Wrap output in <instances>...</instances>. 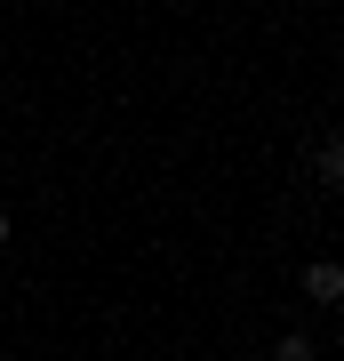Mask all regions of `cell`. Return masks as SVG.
<instances>
[{
    "mask_svg": "<svg viewBox=\"0 0 344 361\" xmlns=\"http://www.w3.org/2000/svg\"><path fill=\"white\" fill-rule=\"evenodd\" d=\"M0 249H8V209H0Z\"/></svg>",
    "mask_w": 344,
    "mask_h": 361,
    "instance_id": "4",
    "label": "cell"
},
{
    "mask_svg": "<svg viewBox=\"0 0 344 361\" xmlns=\"http://www.w3.org/2000/svg\"><path fill=\"white\" fill-rule=\"evenodd\" d=\"M312 177H320V193H344V129H329L312 145Z\"/></svg>",
    "mask_w": 344,
    "mask_h": 361,
    "instance_id": "1",
    "label": "cell"
},
{
    "mask_svg": "<svg viewBox=\"0 0 344 361\" xmlns=\"http://www.w3.org/2000/svg\"><path fill=\"white\" fill-rule=\"evenodd\" d=\"M272 361H320V345H312V337H305V329H288V337H281V345H272Z\"/></svg>",
    "mask_w": 344,
    "mask_h": 361,
    "instance_id": "3",
    "label": "cell"
},
{
    "mask_svg": "<svg viewBox=\"0 0 344 361\" xmlns=\"http://www.w3.org/2000/svg\"><path fill=\"white\" fill-rule=\"evenodd\" d=\"M296 281H305V297H312V305H336V297H344V265H336V257H312Z\"/></svg>",
    "mask_w": 344,
    "mask_h": 361,
    "instance_id": "2",
    "label": "cell"
}]
</instances>
